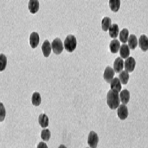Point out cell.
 Returning <instances> with one entry per match:
<instances>
[{"instance_id":"6da1fadb","label":"cell","mask_w":148,"mask_h":148,"mask_svg":"<svg viewBox=\"0 0 148 148\" xmlns=\"http://www.w3.org/2000/svg\"><path fill=\"white\" fill-rule=\"evenodd\" d=\"M120 103V98L118 92L114 90H110L107 95V103L112 110L118 108Z\"/></svg>"},{"instance_id":"7a4b0ae2","label":"cell","mask_w":148,"mask_h":148,"mask_svg":"<svg viewBox=\"0 0 148 148\" xmlns=\"http://www.w3.org/2000/svg\"><path fill=\"white\" fill-rule=\"evenodd\" d=\"M64 47L69 52H72L77 47V39L73 35L69 34L67 36L65 42Z\"/></svg>"},{"instance_id":"3957f363","label":"cell","mask_w":148,"mask_h":148,"mask_svg":"<svg viewBox=\"0 0 148 148\" xmlns=\"http://www.w3.org/2000/svg\"><path fill=\"white\" fill-rule=\"evenodd\" d=\"M52 48L56 55H59L64 50V46L59 38H56L52 43Z\"/></svg>"},{"instance_id":"277c9868","label":"cell","mask_w":148,"mask_h":148,"mask_svg":"<svg viewBox=\"0 0 148 148\" xmlns=\"http://www.w3.org/2000/svg\"><path fill=\"white\" fill-rule=\"evenodd\" d=\"M98 142V137L97 134L94 131L90 132L88 138V144L91 148H96Z\"/></svg>"},{"instance_id":"5b68a950","label":"cell","mask_w":148,"mask_h":148,"mask_svg":"<svg viewBox=\"0 0 148 148\" xmlns=\"http://www.w3.org/2000/svg\"><path fill=\"white\" fill-rule=\"evenodd\" d=\"M114 76V70L110 66H107L104 72V78L106 81L108 83H110L114 79L113 77Z\"/></svg>"},{"instance_id":"8992f818","label":"cell","mask_w":148,"mask_h":148,"mask_svg":"<svg viewBox=\"0 0 148 148\" xmlns=\"http://www.w3.org/2000/svg\"><path fill=\"white\" fill-rule=\"evenodd\" d=\"M128 109L126 105L121 104L117 110V115L121 120H125L128 116Z\"/></svg>"},{"instance_id":"52a82bcc","label":"cell","mask_w":148,"mask_h":148,"mask_svg":"<svg viewBox=\"0 0 148 148\" xmlns=\"http://www.w3.org/2000/svg\"><path fill=\"white\" fill-rule=\"evenodd\" d=\"M136 66V61L132 57L128 58L125 62V68L127 72H132L134 71Z\"/></svg>"},{"instance_id":"ba28073f","label":"cell","mask_w":148,"mask_h":148,"mask_svg":"<svg viewBox=\"0 0 148 148\" xmlns=\"http://www.w3.org/2000/svg\"><path fill=\"white\" fill-rule=\"evenodd\" d=\"M39 35L38 33L33 32L30 36V44L32 48L34 49L39 43Z\"/></svg>"},{"instance_id":"9c48e42d","label":"cell","mask_w":148,"mask_h":148,"mask_svg":"<svg viewBox=\"0 0 148 148\" xmlns=\"http://www.w3.org/2000/svg\"><path fill=\"white\" fill-rule=\"evenodd\" d=\"M139 45L142 51L146 52L148 50V38L145 34H143L140 37Z\"/></svg>"},{"instance_id":"30bf717a","label":"cell","mask_w":148,"mask_h":148,"mask_svg":"<svg viewBox=\"0 0 148 148\" xmlns=\"http://www.w3.org/2000/svg\"><path fill=\"white\" fill-rule=\"evenodd\" d=\"M39 2L38 0H30L29 2V10L32 14H35L39 11Z\"/></svg>"},{"instance_id":"8fae6325","label":"cell","mask_w":148,"mask_h":148,"mask_svg":"<svg viewBox=\"0 0 148 148\" xmlns=\"http://www.w3.org/2000/svg\"><path fill=\"white\" fill-rule=\"evenodd\" d=\"M124 67V62L121 58H116L114 62V70L116 73L120 72Z\"/></svg>"},{"instance_id":"7c38bea8","label":"cell","mask_w":148,"mask_h":148,"mask_svg":"<svg viewBox=\"0 0 148 148\" xmlns=\"http://www.w3.org/2000/svg\"><path fill=\"white\" fill-rule=\"evenodd\" d=\"M42 50L43 53V55L47 58L51 54V45L50 42H49V40H46L42 46Z\"/></svg>"},{"instance_id":"4fadbf2b","label":"cell","mask_w":148,"mask_h":148,"mask_svg":"<svg viewBox=\"0 0 148 148\" xmlns=\"http://www.w3.org/2000/svg\"><path fill=\"white\" fill-rule=\"evenodd\" d=\"M120 101L123 104H126L129 103V100H130V92L129 91L125 89L123 90L120 94Z\"/></svg>"},{"instance_id":"5bb4252c","label":"cell","mask_w":148,"mask_h":148,"mask_svg":"<svg viewBox=\"0 0 148 148\" xmlns=\"http://www.w3.org/2000/svg\"><path fill=\"white\" fill-rule=\"evenodd\" d=\"M120 55L123 59H126L130 55V49L129 46L126 44L123 45L120 49Z\"/></svg>"},{"instance_id":"9a60e30c","label":"cell","mask_w":148,"mask_h":148,"mask_svg":"<svg viewBox=\"0 0 148 148\" xmlns=\"http://www.w3.org/2000/svg\"><path fill=\"white\" fill-rule=\"evenodd\" d=\"M111 88L112 90L116 91L117 92H120L121 89V82L119 79L117 78H114L112 81L111 82L110 84Z\"/></svg>"},{"instance_id":"2e32d148","label":"cell","mask_w":148,"mask_h":148,"mask_svg":"<svg viewBox=\"0 0 148 148\" xmlns=\"http://www.w3.org/2000/svg\"><path fill=\"white\" fill-rule=\"evenodd\" d=\"M120 43L119 41L117 39H114L111 42L110 44V51L113 53H117L120 49Z\"/></svg>"},{"instance_id":"e0dca14e","label":"cell","mask_w":148,"mask_h":148,"mask_svg":"<svg viewBox=\"0 0 148 148\" xmlns=\"http://www.w3.org/2000/svg\"><path fill=\"white\" fill-rule=\"evenodd\" d=\"M119 33V28L117 24H113L109 29V35L113 39L116 38Z\"/></svg>"},{"instance_id":"ac0fdd59","label":"cell","mask_w":148,"mask_h":148,"mask_svg":"<svg viewBox=\"0 0 148 148\" xmlns=\"http://www.w3.org/2000/svg\"><path fill=\"white\" fill-rule=\"evenodd\" d=\"M128 46L130 49L134 50L138 46L137 38L134 34H131L128 39Z\"/></svg>"},{"instance_id":"d6986e66","label":"cell","mask_w":148,"mask_h":148,"mask_svg":"<svg viewBox=\"0 0 148 148\" xmlns=\"http://www.w3.org/2000/svg\"><path fill=\"white\" fill-rule=\"evenodd\" d=\"M39 123L42 127H47L49 126L48 117L45 114H41L39 117Z\"/></svg>"},{"instance_id":"ffe728a7","label":"cell","mask_w":148,"mask_h":148,"mask_svg":"<svg viewBox=\"0 0 148 148\" xmlns=\"http://www.w3.org/2000/svg\"><path fill=\"white\" fill-rule=\"evenodd\" d=\"M109 6L112 11L117 12L120 7V0H110L109 1Z\"/></svg>"},{"instance_id":"44dd1931","label":"cell","mask_w":148,"mask_h":148,"mask_svg":"<svg viewBox=\"0 0 148 148\" xmlns=\"http://www.w3.org/2000/svg\"><path fill=\"white\" fill-rule=\"evenodd\" d=\"M42 101V98L40 94L38 92H35L33 94L32 98V104L35 106H39Z\"/></svg>"},{"instance_id":"7402d4cb","label":"cell","mask_w":148,"mask_h":148,"mask_svg":"<svg viewBox=\"0 0 148 148\" xmlns=\"http://www.w3.org/2000/svg\"><path fill=\"white\" fill-rule=\"evenodd\" d=\"M129 79V73L126 71H123L119 74V79L121 84L126 85L127 84Z\"/></svg>"},{"instance_id":"603a6c76","label":"cell","mask_w":148,"mask_h":148,"mask_svg":"<svg viewBox=\"0 0 148 148\" xmlns=\"http://www.w3.org/2000/svg\"><path fill=\"white\" fill-rule=\"evenodd\" d=\"M101 25L102 29L105 32L107 31L108 30H109L110 27L112 26V20H111L110 18L107 17H104L102 20Z\"/></svg>"},{"instance_id":"cb8c5ba5","label":"cell","mask_w":148,"mask_h":148,"mask_svg":"<svg viewBox=\"0 0 148 148\" xmlns=\"http://www.w3.org/2000/svg\"><path fill=\"white\" fill-rule=\"evenodd\" d=\"M129 30L127 29H124L121 31L119 35V39L122 43H126L127 42L129 39Z\"/></svg>"},{"instance_id":"d4e9b609","label":"cell","mask_w":148,"mask_h":148,"mask_svg":"<svg viewBox=\"0 0 148 148\" xmlns=\"http://www.w3.org/2000/svg\"><path fill=\"white\" fill-rule=\"evenodd\" d=\"M7 59L6 56L4 55L1 53L0 55V71H3L5 69L7 66Z\"/></svg>"},{"instance_id":"484cf974","label":"cell","mask_w":148,"mask_h":148,"mask_svg":"<svg viewBox=\"0 0 148 148\" xmlns=\"http://www.w3.org/2000/svg\"><path fill=\"white\" fill-rule=\"evenodd\" d=\"M51 132L49 129H44L41 132V138L44 141H48L51 138Z\"/></svg>"},{"instance_id":"4316f807","label":"cell","mask_w":148,"mask_h":148,"mask_svg":"<svg viewBox=\"0 0 148 148\" xmlns=\"http://www.w3.org/2000/svg\"><path fill=\"white\" fill-rule=\"evenodd\" d=\"M0 112H1V121H3L5 117V110L2 103H1V110H0Z\"/></svg>"},{"instance_id":"83f0119b","label":"cell","mask_w":148,"mask_h":148,"mask_svg":"<svg viewBox=\"0 0 148 148\" xmlns=\"http://www.w3.org/2000/svg\"><path fill=\"white\" fill-rule=\"evenodd\" d=\"M37 148H48L47 145L44 142H40Z\"/></svg>"},{"instance_id":"f1b7e54d","label":"cell","mask_w":148,"mask_h":148,"mask_svg":"<svg viewBox=\"0 0 148 148\" xmlns=\"http://www.w3.org/2000/svg\"><path fill=\"white\" fill-rule=\"evenodd\" d=\"M58 148H66V147L64 145H61L59 146V147Z\"/></svg>"}]
</instances>
